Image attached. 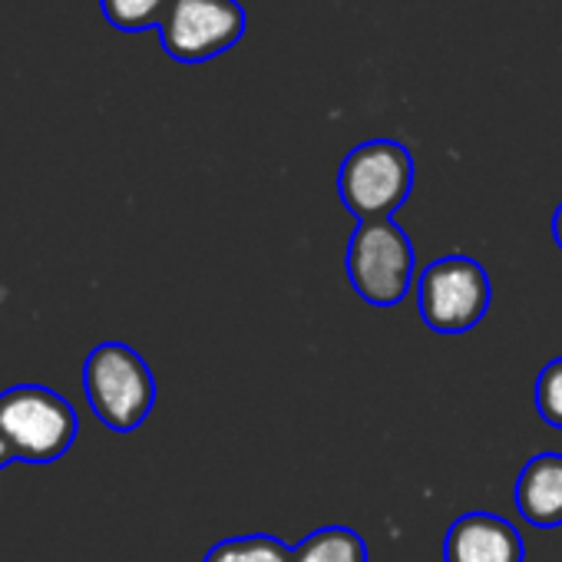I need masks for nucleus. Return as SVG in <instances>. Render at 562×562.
Instances as JSON below:
<instances>
[{"instance_id": "423d86ee", "label": "nucleus", "mask_w": 562, "mask_h": 562, "mask_svg": "<svg viewBox=\"0 0 562 562\" xmlns=\"http://www.w3.org/2000/svg\"><path fill=\"white\" fill-rule=\"evenodd\" d=\"M245 31L248 14L238 0H172L159 44L176 64H205L241 44Z\"/></svg>"}, {"instance_id": "f03ea898", "label": "nucleus", "mask_w": 562, "mask_h": 562, "mask_svg": "<svg viewBox=\"0 0 562 562\" xmlns=\"http://www.w3.org/2000/svg\"><path fill=\"white\" fill-rule=\"evenodd\" d=\"M414 192V156L397 139L355 146L338 169V195L358 222L391 218Z\"/></svg>"}, {"instance_id": "0eeeda50", "label": "nucleus", "mask_w": 562, "mask_h": 562, "mask_svg": "<svg viewBox=\"0 0 562 562\" xmlns=\"http://www.w3.org/2000/svg\"><path fill=\"white\" fill-rule=\"evenodd\" d=\"M519 529L496 513H463L443 539V562H522Z\"/></svg>"}, {"instance_id": "20e7f679", "label": "nucleus", "mask_w": 562, "mask_h": 562, "mask_svg": "<svg viewBox=\"0 0 562 562\" xmlns=\"http://www.w3.org/2000/svg\"><path fill=\"white\" fill-rule=\"evenodd\" d=\"M348 281L374 308H394L407 299L417 255L411 235L394 222H358L345 255Z\"/></svg>"}, {"instance_id": "1a4fd4ad", "label": "nucleus", "mask_w": 562, "mask_h": 562, "mask_svg": "<svg viewBox=\"0 0 562 562\" xmlns=\"http://www.w3.org/2000/svg\"><path fill=\"white\" fill-rule=\"evenodd\" d=\"M292 562H368V542L351 526H322L295 546Z\"/></svg>"}, {"instance_id": "7ed1b4c3", "label": "nucleus", "mask_w": 562, "mask_h": 562, "mask_svg": "<svg viewBox=\"0 0 562 562\" xmlns=\"http://www.w3.org/2000/svg\"><path fill=\"white\" fill-rule=\"evenodd\" d=\"M83 391L90 411L113 434L136 430L156 404V381L149 364L123 341H103L87 355Z\"/></svg>"}, {"instance_id": "6e6552de", "label": "nucleus", "mask_w": 562, "mask_h": 562, "mask_svg": "<svg viewBox=\"0 0 562 562\" xmlns=\"http://www.w3.org/2000/svg\"><path fill=\"white\" fill-rule=\"evenodd\" d=\"M516 509L529 526H562V453H536L516 480Z\"/></svg>"}, {"instance_id": "ddd939ff", "label": "nucleus", "mask_w": 562, "mask_h": 562, "mask_svg": "<svg viewBox=\"0 0 562 562\" xmlns=\"http://www.w3.org/2000/svg\"><path fill=\"white\" fill-rule=\"evenodd\" d=\"M552 238H555V245L562 248V202H559V209L552 212Z\"/></svg>"}, {"instance_id": "9d476101", "label": "nucleus", "mask_w": 562, "mask_h": 562, "mask_svg": "<svg viewBox=\"0 0 562 562\" xmlns=\"http://www.w3.org/2000/svg\"><path fill=\"white\" fill-rule=\"evenodd\" d=\"M295 549L278 536H232L215 542L202 562H292Z\"/></svg>"}, {"instance_id": "f8f14e48", "label": "nucleus", "mask_w": 562, "mask_h": 562, "mask_svg": "<svg viewBox=\"0 0 562 562\" xmlns=\"http://www.w3.org/2000/svg\"><path fill=\"white\" fill-rule=\"evenodd\" d=\"M536 411L539 417L562 430V358L549 361L536 378Z\"/></svg>"}, {"instance_id": "f257e3e1", "label": "nucleus", "mask_w": 562, "mask_h": 562, "mask_svg": "<svg viewBox=\"0 0 562 562\" xmlns=\"http://www.w3.org/2000/svg\"><path fill=\"white\" fill-rule=\"evenodd\" d=\"M80 420L70 401L44 384H18L0 394V470L14 460L54 463L77 440Z\"/></svg>"}, {"instance_id": "39448f33", "label": "nucleus", "mask_w": 562, "mask_h": 562, "mask_svg": "<svg viewBox=\"0 0 562 562\" xmlns=\"http://www.w3.org/2000/svg\"><path fill=\"white\" fill-rule=\"evenodd\" d=\"M493 302L486 268L470 255L430 261L417 281V312L437 335H463L476 328Z\"/></svg>"}, {"instance_id": "9b49d317", "label": "nucleus", "mask_w": 562, "mask_h": 562, "mask_svg": "<svg viewBox=\"0 0 562 562\" xmlns=\"http://www.w3.org/2000/svg\"><path fill=\"white\" fill-rule=\"evenodd\" d=\"M172 0H100L103 18L123 31V34H143V31H159L166 11Z\"/></svg>"}]
</instances>
